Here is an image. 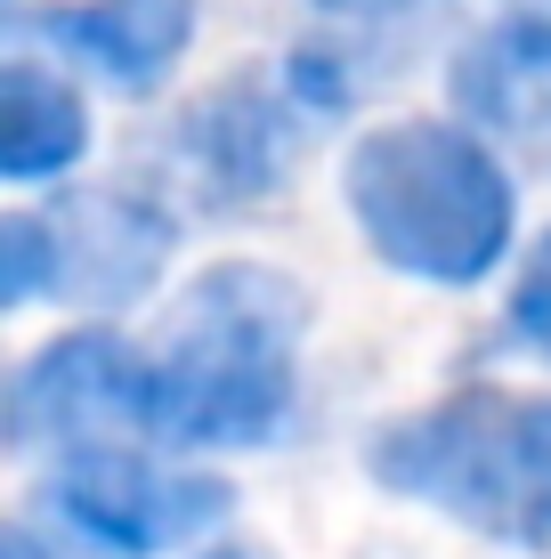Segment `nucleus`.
I'll return each instance as SVG.
<instances>
[{"label": "nucleus", "mask_w": 551, "mask_h": 559, "mask_svg": "<svg viewBox=\"0 0 551 559\" xmlns=\"http://www.w3.org/2000/svg\"><path fill=\"white\" fill-rule=\"evenodd\" d=\"M390 495L463 519L487 544H551V397L454 390L366 447Z\"/></svg>", "instance_id": "obj_3"}, {"label": "nucleus", "mask_w": 551, "mask_h": 559, "mask_svg": "<svg viewBox=\"0 0 551 559\" xmlns=\"http://www.w3.org/2000/svg\"><path fill=\"white\" fill-rule=\"evenodd\" d=\"M49 236H57V293L113 308V300H139L155 284L179 227L139 195L130 203L122 195H73L65 219H49Z\"/></svg>", "instance_id": "obj_8"}, {"label": "nucleus", "mask_w": 551, "mask_h": 559, "mask_svg": "<svg viewBox=\"0 0 551 559\" xmlns=\"http://www.w3.org/2000/svg\"><path fill=\"white\" fill-rule=\"evenodd\" d=\"M0 559H49V544L33 527H9V551H0Z\"/></svg>", "instance_id": "obj_14"}, {"label": "nucleus", "mask_w": 551, "mask_h": 559, "mask_svg": "<svg viewBox=\"0 0 551 559\" xmlns=\"http://www.w3.org/2000/svg\"><path fill=\"white\" fill-rule=\"evenodd\" d=\"M300 300L276 267H212L170 317V341L155 357V438L163 447H260L292 414L300 373Z\"/></svg>", "instance_id": "obj_1"}, {"label": "nucleus", "mask_w": 551, "mask_h": 559, "mask_svg": "<svg viewBox=\"0 0 551 559\" xmlns=\"http://www.w3.org/2000/svg\"><path fill=\"white\" fill-rule=\"evenodd\" d=\"M511 333H519L536 357H551V227L536 236V252H527L519 284H511Z\"/></svg>", "instance_id": "obj_12"}, {"label": "nucleus", "mask_w": 551, "mask_h": 559, "mask_svg": "<svg viewBox=\"0 0 551 559\" xmlns=\"http://www.w3.org/2000/svg\"><path fill=\"white\" fill-rule=\"evenodd\" d=\"M49 503L65 527H82V544L155 559L170 544H195L203 527H219L236 511V487L212 471H163V462L122 454V447H82L65 454Z\"/></svg>", "instance_id": "obj_5"}, {"label": "nucleus", "mask_w": 551, "mask_h": 559, "mask_svg": "<svg viewBox=\"0 0 551 559\" xmlns=\"http://www.w3.org/2000/svg\"><path fill=\"white\" fill-rule=\"evenodd\" d=\"M212 559H252V551H212Z\"/></svg>", "instance_id": "obj_15"}, {"label": "nucleus", "mask_w": 551, "mask_h": 559, "mask_svg": "<svg viewBox=\"0 0 551 559\" xmlns=\"http://www.w3.org/2000/svg\"><path fill=\"white\" fill-rule=\"evenodd\" d=\"M454 114L479 139L511 146L519 163H551V16L511 9L487 33H470L446 66Z\"/></svg>", "instance_id": "obj_7"}, {"label": "nucleus", "mask_w": 551, "mask_h": 559, "mask_svg": "<svg viewBox=\"0 0 551 559\" xmlns=\"http://www.w3.org/2000/svg\"><path fill=\"white\" fill-rule=\"evenodd\" d=\"M300 106L309 98H300L292 82L276 90V82H260V73L212 90V98L179 122V154H187V170H195V187L219 211H243V203L276 195L292 154H300Z\"/></svg>", "instance_id": "obj_6"}, {"label": "nucleus", "mask_w": 551, "mask_h": 559, "mask_svg": "<svg viewBox=\"0 0 551 559\" xmlns=\"http://www.w3.org/2000/svg\"><path fill=\"white\" fill-rule=\"evenodd\" d=\"M89 146V106L73 82H57L49 66L16 57L0 66V170L9 179H57Z\"/></svg>", "instance_id": "obj_10"}, {"label": "nucleus", "mask_w": 551, "mask_h": 559, "mask_svg": "<svg viewBox=\"0 0 551 559\" xmlns=\"http://www.w3.org/2000/svg\"><path fill=\"white\" fill-rule=\"evenodd\" d=\"M349 211L373 252L422 284H479L511 252V179L487 139L454 122H390L357 139Z\"/></svg>", "instance_id": "obj_2"}, {"label": "nucleus", "mask_w": 551, "mask_h": 559, "mask_svg": "<svg viewBox=\"0 0 551 559\" xmlns=\"http://www.w3.org/2000/svg\"><path fill=\"white\" fill-rule=\"evenodd\" d=\"M122 430H155V365L113 333L49 341L9 390V447L16 454H82Z\"/></svg>", "instance_id": "obj_4"}, {"label": "nucleus", "mask_w": 551, "mask_h": 559, "mask_svg": "<svg viewBox=\"0 0 551 559\" xmlns=\"http://www.w3.org/2000/svg\"><path fill=\"white\" fill-rule=\"evenodd\" d=\"M41 293H57V236L33 211H9V227H0V300L25 308Z\"/></svg>", "instance_id": "obj_11"}, {"label": "nucleus", "mask_w": 551, "mask_h": 559, "mask_svg": "<svg viewBox=\"0 0 551 559\" xmlns=\"http://www.w3.org/2000/svg\"><path fill=\"white\" fill-rule=\"evenodd\" d=\"M33 33L113 90H155L195 41V0H73L33 16Z\"/></svg>", "instance_id": "obj_9"}, {"label": "nucleus", "mask_w": 551, "mask_h": 559, "mask_svg": "<svg viewBox=\"0 0 551 559\" xmlns=\"http://www.w3.org/2000/svg\"><path fill=\"white\" fill-rule=\"evenodd\" d=\"M325 16H340V25H373V16H397L406 0H316Z\"/></svg>", "instance_id": "obj_13"}]
</instances>
